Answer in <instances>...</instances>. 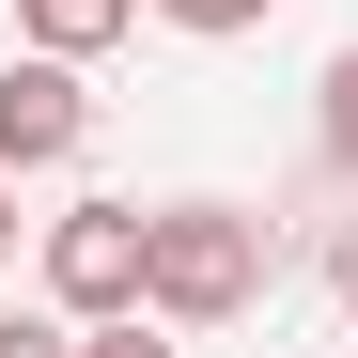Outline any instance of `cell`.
I'll use <instances>...</instances> for the list:
<instances>
[{
	"mask_svg": "<svg viewBox=\"0 0 358 358\" xmlns=\"http://www.w3.org/2000/svg\"><path fill=\"white\" fill-rule=\"evenodd\" d=\"M265 265H280V234L250 203H156V234H141V312L156 327H234L265 296Z\"/></svg>",
	"mask_w": 358,
	"mask_h": 358,
	"instance_id": "1",
	"label": "cell"
},
{
	"mask_svg": "<svg viewBox=\"0 0 358 358\" xmlns=\"http://www.w3.org/2000/svg\"><path fill=\"white\" fill-rule=\"evenodd\" d=\"M141 203H63L47 218V296H63L78 327H109V312H141Z\"/></svg>",
	"mask_w": 358,
	"mask_h": 358,
	"instance_id": "2",
	"label": "cell"
},
{
	"mask_svg": "<svg viewBox=\"0 0 358 358\" xmlns=\"http://www.w3.org/2000/svg\"><path fill=\"white\" fill-rule=\"evenodd\" d=\"M78 141H94L78 63H47V47H31V63H0V171H63Z\"/></svg>",
	"mask_w": 358,
	"mask_h": 358,
	"instance_id": "3",
	"label": "cell"
},
{
	"mask_svg": "<svg viewBox=\"0 0 358 358\" xmlns=\"http://www.w3.org/2000/svg\"><path fill=\"white\" fill-rule=\"evenodd\" d=\"M125 16H141V0H31V47H47V63H94Z\"/></svg>",
	"mask_w": 358,
	"mask_h": 358,
	"instance_id": "4",
	"label": "cell"
},
{
	"mask_svg": "<svg viewBox=\"0 0 358 358\" xmlns=\"http://www.w3.org/2000/svg\"><path fill=\"white\" fill-rule=\"evenodd\" d=\"M156 16H171V31H203V47H218V31H265V16H280V0H156Z\"/></svg>",
	"mask_w": 358,
	"mask_h": 358,
	"instance_id": "5",
	"label": "cell"
},
{
	"mask_svg": "<svg viewBox=\"0 0 358 358\" xmlns=\"http://www.w3.org/2000/svg\"><path fill=\"white\" fill-rule=\"evenodd\" d=\"M312 125H327V156L358 171V47H343V63H327V109H312Z\"/></svg>",
	"mask_w": 358,
	"mask_h": 358,
	"instance_id": "6",
	"label": "cell"
},
{
	"mask_svg": "<svg viewBox=\"0 0 358 358\" xmlns=\"http://www.w3.org/2000/svg\"><path fill=\"white\" fill-rule=\"evenodd\" d=\"M0 358H78V327H47V312H0Z\"/></svg>",
	"mask_w": 358,
	"mask_h": 358,
	"instance_id": "7",
	"label": "cell"
},
{
	"mask_svg": "<svg viewBox=\"0 0 358 358\" xmlns=\"http://www.w3.org/2000/svg\"><path fill=\"white\" fill-rule=\"evenodd\" d=\"M78 358H171V343H156V312H109V327H94Z\"/></svg>",
	"mask_w": 358,
	"mask_h": 358,
	"instance_id": "8",
	"label": "cell"
},
{
	"mask_svg": "<svg viewBox=\"0 0 358 358\" xmlns=\"http://www.w3.org/2000/svg\"><path fill=\"white\" fill-rule=\"evenodd\" d=\"M0 250H16V187H0Z\"/></svg>",
	"mask_w": 358,
	"mask_h": 358,
	"instance_id": "9",
	"label": "cell"
},
{
	"mask_svg": "<svg viewBox=\"0 0 358 358\" xmlns=\"http://www.w3.org/2000/svg\"><path fill=\"white\" fill-rule=\"evenodd\" d=\"M343 312H358V265H343Z\"/></svg>",
	"mask_w": 358,
	"mask_h": 358,
	"instance_id": "10",
	"label": "cell"
}]
</instances>
